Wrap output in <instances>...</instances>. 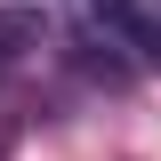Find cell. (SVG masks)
Returning <instances> with one entry per match:
<instances>
[{
	"mask_svg": "<svg viewBox=\"0 0 161 161\" xmlns=\"http://www.w3.org/2000/svg\"><path fill=\"white\" fill-rule=\"evenodd\" d=\"M0 153H8V145H0Z\"/></svg>",
	"mask_w": 161,
	"mask_h": 161,
	"instance_id": "cell-3",
	"label": "cell"
},
{
	"mask_svg": "<svg viewBox=\"0 0 161 161\" xmlns=\"http://www.w3.org/2000/svg\"><path fill=\"white\" fill-rule=\"evenodd\" d=\"M32 32H40L32 8H0V40H32Z\"/></svg>",
	"mask_w": 161,
	"mask_h": 161,
	"instance_id": "cell-2",
	"label": "cell"
},
{
	"mask_svg": "<svg viewBox=\"0 0 161 161\" xmlns=\"http://www.w3.org/2000/svg\"><path fill=\"white\" fill-rule=\"evenodd\" d=\"M89 16H97L137 64H161V0H89Z\"/></svg>",
	"mask_w": 161,
	"mask_h": 161,
	"instance_id": "cell-1",
	"label": "cell"
}]
</instances>
